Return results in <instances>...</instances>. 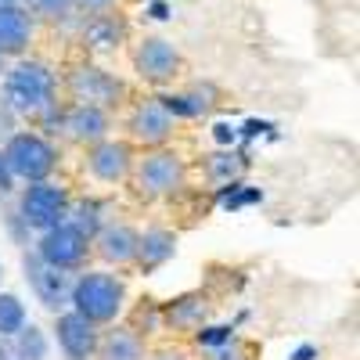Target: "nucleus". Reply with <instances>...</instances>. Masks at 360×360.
<instances>
[{
  "instance_id": "9",
  "label": "nucleus",
  "mask_w": 360,
  "mask_h": 360,
  "mask_svg": "<svg viewBox=\"0 0 360 360\" xmlns=\"http://www.w3.org/2000/svg\"><path fill=\"white\" fill-rule=\"evenodd\" d=\"M134 69L144 83L152 86H166L180 76V69H184V58H180V51L162 40V37H144L137 47H134Z\"/></svg>"
},
{
  "instance_id": "29",
  "label": "nucleus",
  "mask_w": 360,
  "mask_h": 360,
  "mask_svg": "<svg viewBox=\"0 0 360 360\" xmlns=\"http://www.w3.org/2000/svg\"><path fill=\"white\" fill-rule=\"evenodd\" d=\"M119 0H72V11H79L83 18H94V15H108L115 11Z\"/></svg>"
},
{
  "instance_id": "12",
  "label": "nucleus",
  "mask_w": 360,
  "mask_h": 360,
  "mask_svg": "<svg viewBox=\"0 0 360 360\" xmlns=\"http://www.w3.org/2000/svg\"><path fill=\"white\" fill-rule=\"evenodd\" d=\"M54 339H58V349H62L65 360H90L98 353L101 332L76 310H62L54 321Z\"/></svg>"
},
{
  "instance_id": "36",
  "label": "nucleus",
  "mask_w": 360,
  "mask_h": 360,
  "mask_svg": "<svg viewBox=\"0 0 360 360\" xmlns=\"http://www.w3.org/2000/svg\"><path fill=\"white\" fill-rule=\"evenodd\" d=\"M4 4H18V0H0V8H4Z\"/></svg>"
},
{
  "instance_id": "37",
  "label": "nucleus",
  "mask_w": 360,
  "mask_h": 360,
  "mask_svg": "<svg viewBox=\"0 0 360 360\" xmlns=\"http://www.w3.org/2000/svg\"><path fill=\"white\" fill-rule=\"evenodd\" d=\"M0 72H4V58H0Z\"/></svg>"
},
{
  "instance_id": "35",
  "label": "nucleus",
  "mask_w": 360,
  "mask_h": 360,
  "mask_svg": "<svg viewBox=\"0 0 360 360\" xmlns=\"http://www.w3.org/2000/svg\"><path fill=\"white\" fill-rule=\"evenodd\" d=\"M314 356H317V346H299L292 353V360H314Z\"/></svg>"
},
{
  "instance_id": "11",
  "label": "nucleus",
  "mask_w": 360,
  "mask_h": 360,
  "mask_svg": "<svg viewBox=\"0 0 360 360\" xmlns=\"http://www.w3.org/2000/svg\"><path fill=\"white\" fill-rule=\"evenodd\" d=\"M86 169L94 180L101 184H119V180H127L130 169H134V144L130 141H98L86 148Z\"/></svg>"
},
{
  "instance_id": "7",
  "label": "nucleus",
  "mask_w": 360,
  "mask_h": 360,
  "mask_svg": "<svg viewBox=\"0 0 360 360\" xmlns=\"http://www.w3.org/2000/svg\"><path fill=\"white\" fill-rule=\"evenodd\" d=\"M22 270H25V281H29V288H33L37 303H40L44 310H51V314L58 317V314L69 307L72 281H76L69 270H54V266H47L37 252H25V256H22Z\"/></svg>"
},
{
  "instance_id": "19",
  "label": "nucleus",
  "mask_w": 360,
  "mask_h": 360,
  "mask_svg": "<svg viewBox=\"0 0 360 360\" xmlns=\"http://www.w3.org/2000/svg\"><path fill=\"white\" fill-rule=\"evenodd\" d=\"M176 252V234L166 231V227H148L141 238H137V263L141 274H155L159 266H166Z\"/></svg>"
},
{
  "instance_id": "10",
  "label": "nucleus",
  "mask_w": 360,
  "mask_h": 360,
  "mask_svg": "<svg viewBox=\"0 0 360 360\" xmlns=\"http://www.w3.org/2000/svg\"><path fill=\"white\" fill-rule=\"evenodd\" d=\"M127 134H130L134 144H144L148 152H152V148H166L169 137H173V115L162 108L159 98H144L127 115Z\"/></svg>"
},
{
  "instance_id": "16",
  "label": "nucleus",
  "mask_w": 360,
  "mask_h": 360,
  "mask_svg": "<svg viewBox=\"0 0 360 360\" xmlns=\"http://www.w3.org/2000/svg\"><path fill=\"white\" fill-rule=\"evenodd\" d=\"M159 317H162V328H173V332H198L209 317V299L198 295V292H188L180 299H169V303L159 307Z\"/></svg>"
},
{
  "instance_id": "22",
  "label": "nucleus",
  "mask_w": 360,
  "mask_h": 360,
  "mask_svg": "<svg viewBox=\"0 0 360 360\" xmlns=\"http://www.w3.org/2000/svg\"><path fill=\"white\" fill-rule=\"evenodd\" d=\"M69 224L86 238V242H94V234L105 227V202H98V198H83V202L69 205Z\"/></svg>"
},
{
  "instance_id": "24",
  "label": "nucleus",
  "mask_w": 360,
  "mask_h": 360,
  "mask_svg": "<svg viewBox=\"0 0 360 360\" xmlns=\"http://www.w3.org/2000/svg\"><path fill=\"white\" fill-rule=\"evenodd\" d=\"M15 349H18L22 360H47V335L37 324H25L15 335Z\"/></svg>"
},
{
  "instance_id": "25",
  "label": "nucleus",
  "mask_w": 360,
  "mask_h": 360,
  "mask_svg": "<svg viewBox=\"0 0 360 360\" xmlns=\"http://www.w3.org/2000/svg\"><path fill=\"white\" fill-rule=\"evenodd\" d=\"M25 11L40 22H65L72 15V0H25Z\"/></svg>"
},
{
  "instance_id": "8",
  "label": "nucleus",
  "mask_w": 360,
  "mask_h": 360,
  "mask_svg": "<svg viewBox=\"0 0 360 360\" xmlns=\"http://www.w3.org/2000/svg\"><path fill=\"white\" fill-rule=\"evenodd\" d=\"M33 252H37L47 266L69 270V274H72V270H83V263H86V256H90V242L65 220V224H58V227L44 231Z\"/></svg>"
},
{
  "instance_id": "17",
  "label": "nucleus",
  "mask_w": 360,
  "mask_h": 360,
  "mask_svg": "<svg viewBox=\"0 0 360 360\" xmlns=\"http://www.w3.org/2000/svg\"><path fill=\"white\" fill-rule=\"evenodd\" d=\"M127 33H130V25H127L123 15H112V11L108 15H94V18L83 22V47L98 51V54H108L115 47H123Z\"/></svg>"
},
{
  "instance_id": "38",
  "label": "nucleus",
  "mask_w": 360,
  "mask_h": 360,
  "mask_svg": "<svg viewBox=\"0 0 360 360\" xmlns=\"http://www.w3.org/2000/svg\"><path fill=\"white\" fill-rule=\"evenodd\" d=\"M0 278H4V266H0Z\"/></svg>"
},
{
  "instance_id": "1",
  "label": "nucleus",
  "mask_w": 360,
  "mask_h": 360,
  "mask_svg": "<svg viewBox=\"0 0 360 360\" xmlns=\"http://www.w3.org/2000/svg\"><path fill=\"white\" fill-rule=\"evenodd\" d=\"M58 94V76L51 65L37 62V58H18L11 69H4V105L11 115L40 119Z\"/></svg>"
},
{
  "instance_id": "2",
  "label": "nucleus",
  "mask_w": 360,
  "mask_h": 360,
  "mask_svg": "<svg viewBox=\"0 0 360 360\" xmlns=\"http://www.w3.org/2000/svg\"><path fill=\"white\" fill-rule=\"evenodd\" d=\"M127 303V281L119 274H105V270H90V274H79L72 281V295L69 307L86 317L94 328L101 324H115V317L123 314Z\"/></svg>"
},
{
  "instance_id": "23",
  "label": "nucleus",
  "mask_w": 360,
  "mask_h": 360,
  "mask_svg": "<svg viewBox=\"0 0 360 360\" xmlns=\"http://www.w3.org/2000/svg\"><path fill=\"white\" fill-rule=\"evenodd\" d=\"M25 324V303L11 292H0V339H15Z\"/></svg>"
},
{
  "instance_id": "18",
  "label": "nucleus",
  "mask_w": 360,
  "mask_h": 360,
  "mask_svg": "<svg viewBox=\"0 0 360 360\" xmlns=\"http://www.w3.org/2000/svg\"><path fill=\"white\" fill-rule=\"evenodd\" d=\"M217 86L213 83H195L188 90H180V94H159L162 108L173 115V119H198V115H209L217 105Z\"/></svg>"
},
{
  "instance_id": "28",
  "label": "nucleus",
  "mask_w": 360,
  "mask_h": 360,
  "mask_svg": "<svg viewBox=\"0 0 360 360\" xmlns=\"http://www.w3.org/2000/svg\"><path fill=\"white\" fill-rule=\"evenodd\" d=\"M213 360H252V346L242 339H231L227 346L213 349Z\"/></svg>"
},
{
  "instance_id": "31",
  "label": "nucleus",
  "mask_w": 360,
  "mask_h": 360,
  "mask_svg": "<svg viewBox=\"0 0 360 360\" xmlns=\"http://www.w3.org/2000/svg\"><path fill=\"white\" fill-rule=\"evenodd\" d=\"M213 137H217V144H224V148H231V144L238 141V130H234L231 123H217V127H213Z\"/></svg>"
},
{
  "instance_id": "27",
  "label": "nucleus",
  "mask_w": 360,
  "mask_h": 360,
  "mask_svg": "<svg viewBox=\"0 0 360 360\" xmlns=\"http://www.w3.org/2000/svg\"><path fill=\"white\" fill-rule=\"evenodd\" d=\"M134 321H137V324H130L134 332H137V328L144 324V332H141V339H144V335H152V332H159V328H162V317H159V303H144V307H137Z\"/></svg>"
},
{
  "instance_id": "5",
  "label": "nucleus",
  "mask_w": 360,
  "mask_h": 360,
  "mask_svg": "<svg viewBox=\"0 0 360 360\" xmlns=\"http://www.w3.org/2000/svg\"><path fill=\"white\" fill-rule=\"evenodd\" d=\"M65 90H69L72 105H90L101 112H112L127 101V83L101 65H76L65 76Z\"/></svg>"
},
{
  "instance_id": "6",
  "label": "nucleus",
  "mask_w": 360,
  "mask_h": 360,
  "mask_svg": "<svg viewBox=\"0 0 360 360\" xmlns=\"http://www.w3.org/2000/svg\"><path fill=\"white\" fill-rule=\"evenodd\" d=\"M69 191L62 184H51V180H40V184H29L18 198V220L33 231H51L58 224L69 220Z\"/></svg>"
},
{
  "instance_id": "33",
  "label": "nucleus",
  "mask_w": 360,
  "mask_h": 360,
  "mask_svg": "<svg viewBox=\"0 0 360 360\" xmlns=\"http://www.w3.org/2000/svg\"><path fill=\"white\" fill-rule=\"evenodd\" d=\"M148 360H188L184 349H159L155 356H148Z\"/></svg>"
},
{
  "instance_id": "21",
  "label": "nucleus",
  "mask_w": 360,
  "mask_h": 360,
  "mask_svg": "<svg viewBox=\"0 0 360 360\" xmlns=\"http://www.w3.org/2000/svg\"><path fill=\"white\" fill-rule=\"evenodd\" d=\"M242 173H245V155L227 152V148L205 159V176H209V184H217V188H227L234 180H242Z\"/></svg>"
},
{
  "instance_id": "26",
  "label": "nucleus",
  "mask_w": 360,
  "mask_h": 360,
  "mask_svg": "<svg viewBox=\"0 0 360 360\" xmlns=\"http://www.w3.org/2000/svg\"><path fill=\"white\" fill-rule=\"evenodd\" d=\"M231 339H234V328H227V324H220V328H198V332H195V342L205 346V349H220Z\"/></svg>"
},
{
  "instance_id": "3",
  "label": "nucleus",
  "mask_w": 360,
  "mask_h": 360,
  "mask_svg": "<svg viewBox=\"0 0 360 360\" xmlns=\"http://www.w3.org/2000/svg\"><path fill=\"white\" fill-rule=\"evenodd\" d=\"M188 180V162L180 159L169 148H152L144 159L134 162L130 169V184L134 195L141 202H159V198H173Z\"/></svg>"
},
{
  "instance_id": "14",
  "label": "nucleus",
  "mask_w": 360,
  "mask_h": 360,
  "mask_svg": "<svg viewBox=\"0 0 360 360\" xmlns=\"http://www.w3.org/2000/svg\"><path fill=\"white\" fill-rule=\"evenodd\" d=\"M108 112L101 108H90V105H65V115H62V134L72 141V144H98L108 137Z\"/></svg>"
},
{
  "instance_id": "32",
  "label": "nucleus",
  "mask_w": 360,
  "mask_h": 360,
  "mask_svg": "<svg viewBox=\"0 0 360 360\" xmlns=\"http://www.w3.org/2000/svg\"><path fill=\"white\" fill-rule=\"evenodd\" d=\"M0 360H22L15 349V339H0Z\"/></svg>"
},
{
  "instance_id": "15",
  "label": "nucleus",
  "mask_w": 360,
  "mask_h": 360,
  "mask_svg": "<svg viewBox=\"0 0 360 360\" xmlns=\"http://www.w3.org/2000/svg\"><path fill=\"white\" fill-rule=\"evenodd\" d=\"M137 238H141V231H134L130 224H105L90 245L112 266H134L137 263Z\"/></svg>"
},
{
  "instance_id": "4",
  "label": "nucleus",
  "mask_w": 360,
  "mask_h": 360,
  "mask_svg": "<svg viewBox=\"0 0 360 360\" xmlns=\"http://www.w3.org/2000/svg\"><path fill=\"white\" fill-rule=\"evenodd\" d=\"M8 159V169L15 173V180H29V184H40L47 180L58 166V148L33 130H18L8 137V144L0 148Z\"/></svg>"
},
{
  "instance_id": "20",
  "label": "nucleus",
  "mask_w": 360,
  "mask_h": 360,
  "mask_svg": "<svg viewBox=\"0 0 360 360\" xmlns=\"http://www.w3.org/2000/svg\"><path fill=\"white\" fill-rule=\"evenodd\" d=\"M98 360H148L144 356V339L134 332L130 324H112L108 332L98 339Z\"/></svg>"
},
{
  "instance_id": "30",
  "label": "nucleus",
  "mask_w": 360,
  "mask_h": 360,
  "mask_svg": "<svg viewBox=\"0 0 360 360\" xmlns=\"http://www.w3.org/2000/svg\"><path fill=\"white\" fill-rule=\"evenodd\" d=\"M15 191V173L8 169V159L0 152V195H11Z\"/></svg>"
},
{
  "instance_id": "13",
  "label": "nucleus",
  "mask_w": 360,
  "mask_h": 360,
  "mask_svg": "<svg viewBox=\"0 0 360 360\" xmlns=\"http://www.w3.org/2000/svg\"><path fill=\"white\" fill-rule=\"evenodd\" d=\"M37 18L29 15L22 4H4L0 8V58H22L33 44Z\"/></svg>"
},
{
  "instance_id": "34",
  "label": "nucleus",
  "mask_w": 360,
  "mask_h": 360,
  "mask_svg": "<svg viewBox=\"0 0 360 360\" xmlns=\"http://www.w3.org/2000/svg\"><path fill=\"white\" fill-rule=\"evenodd\" d=\"M152 18H159V22L169 18V4H166V0H155V4H152Z\"/></svg>"
}]
</instances>
